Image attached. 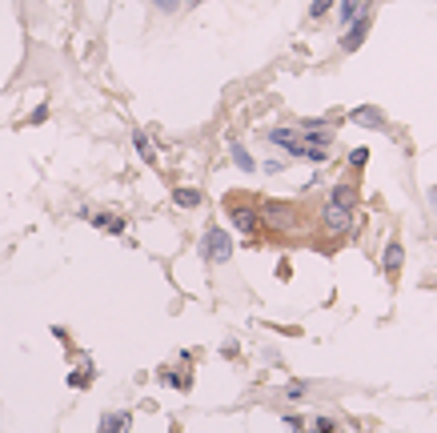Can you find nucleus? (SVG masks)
Returning <instances> with one entry per match:
<instances>
[{
	"mask_svg": "<svg viewBox=\"0 0 437 433\" xmlns=\"http://www.w3.org/2000/svg\"><path fill=\"white\" fill-rule=\"evenodd\" d=\"M49 121V105H36L33 112H29V125H45Z\"/></svg>",
	"mask_w": 437,
	"mask_h": 433,
	"instance_id": "obj_22",
	"label": "nucleus"
},
{
	"mask_svg": "<svg viewBox=\"0 0 437 433\" xmlns=\"http://www.w3.org/2000/svg\"><path fill=\"white\" fill-rule=\"evenodd\" d=\"M89 377H93V369H81V373H72V377H68V385H72V389H84Z\"/></svg>",
	"mask_w": 437,
	"mask_h": 433,
	"instance_id": "obj_23",
	"label": "nucleus"
},
{
	"mask_svg": "<svg viewBox=\"0 0 437 433\" xmlns=\"http://www.w3.org/2000/svg\"><path fill=\"white\" fill-rule=\"evenodd\" d=\"M349 121H353V125H365V128H385L389 125L385 112L377 109V105H361V109H353L349 112Z\"/></svg>",
	"mask_w": 437,
	"mask_h": 433,
	"instance_id": "obj_6",
	"label": "nucleus"
},
{
	"mask_svg": "<svg viewBox=\"0 0 437 433\" xmlns=\"http://www.w3.org/2000/svg\"><path fill=\"white\" fill-rule=\"evenodd\" d=\"M369 24H373V8L369 13H361L353 24H345V36H341V48L345 52H357V48L365 45V36H369Z\"/></svg>",
	"mask_w": 437,
	"mask_h": 433,
	"instance_id": "obj_4",
	"label": "nucleus"
},
{
	"mask_svg": "<svg viewBox=\"0 0 437 433\" xmlns=\"http://www.w3.org/2000/svg\"><path fill=\"white\" fill-rule=\"evenodd\" d=\"M285 165H289V160H265L261 169H265V173L273 176V173H285Z\"/></svg>",
	"mask_w": 437,
	"mask_h": 433,
	"instance_id": "obj_25",
	"label": "nucleus"
},
{
	"mask_svg": "<svg viewBox=\"0 0 437 433\" xmlns=\"http://www.w3.org/2000/svg\"><path fill=\"white\" fill-rule=\"evenodd\" d=\"M201 257L209 261V265H225L229 257H233V241L221 225H209L205 229V237H201Z\"/></svg>",
	"mask_w": 437,
	"mask_h": 433,
	"instance_id": "obj_1",
	"label": "nucleus"
},
{
	"mask_svg": "<svg viewBox=\"0 0 437 433\" xmlns=\"http://www.w3.org/2000/svg\"><path fill=\"white\" fill-rule=\"evenodd\" d=\"M285 153H289V157L309 160V165H325V160H329V153H325V149H317V144H305L301 137H297V141H293L289 149H285Z\"/></svg>",
	"mask_w": 437,
	"mask_h": 433,
	"instance_id": "obj_7",
	"label": "nucleus"
},
{
	"mask_svg": "<svg viewBox=\"0 0 437 433\" xmlns=\"http://www.w3.org/2000/svg\"><path fill=\"white\" fill-rule=\"evenodd\" d=\"M229 221L237 225V233H245V237H257V233H261V208L233 201V205H229Z\"/></svg>",
	"mask_w": 437,
	"mask_h": 433,
	"instance_id": "obj_2",
	"label": "nucleus"
},
{
	"mask_svg": "<svg viewBox=\"0 0 437 433\" xmlns=\"http://www.w3.org/2000/svg\"><path fill=\"white\" fill-rule=\"evenodd\" d=\"M148 4H153L157 13H177V8L185 4V0H148Z\"/></svg>",
	"mask_w": 437,
	"mask_h": 433,
	"instance_id": "obj_21",
	"label": "nucleus"
},
{
	"mask_svg": "<svg viewBox=\"0 0 437 433\" xmlns=\"http://www.w3.org/2000/svg\"><path fill=\"white\" fill-rule=\"evenodd\" d=\"M329 201H333V205L353 208V205H357V189L349 185V181H337V185H333V192H329Z\"/></svg>",
	"mask_w": 437,
	"mask_h": 433,
	"instance_id": "obj_12",
	"label": "nucleus"
},
{
	"mask_svg": "<svg viewBox=\"0 0 437 433\" xmlns=\"http://www.w3.org/2000/svg\"><path fill=\"white\" fill-rule=\"evenodd\" d=\"M365 160H369V149H353V153H349V165H353V169H361Z\"/></svg>",
	"mask_w": 437,
	"mask_h": 433,
	"instance_id": "obj_24",
	"label": "nucleus"
},
{
	"mask_svg": "<svg viewBox=\"0 0 437 433\" xmlns=\"http://www.w3.org/2000/svg\"><path fill=\"white\" fill-rule=\"evenodd\" d=\"M265 137H269L273 144H281V149H289V144L297 141V137H301V132H297V128H269Z\"/></svg>",
	"mask_w": 437,
	"mask_h": 433,
	"instance_id": "obj_15",
	"label": "nucleus"
},
{
	"mask_svg": "<svg viewBox=\"0 0 437 433\" xmlns=\"http://www.w3.org/2000/svg\"><path fill=\"white\" fill-rule=\"evenodd\" d=\"M89 221L97 225L100 233H113V237H121V233H125V217H116V213H93Z\"/></svg>",
	"mask_w": 437,
	"mask_h": 433,
	"instance_id": "obj_10",
	"label": "nucleus"
},
{
	"mask_svg": "<svg viewBox=\"0 0 437 433\" xmlns=\"http://www.w3.org/2000/svg\"><path fill=\"white\" fill-rule=\"evenodd\" d=\"M129 430V413H125V409H121V413H105L100 417V425H97V433H125Z\"/></svg>",
	"mask_w": 437,
	"mask_h": 433,
	"instance_id": "obj_11",
	"label": "nucleus"
},
{
	"mask_svg": "<svg viewBox=\"0 0 437 433\" xmlns=\"http://www.w3.org/2000/svg\"><path fill=\"white\" fill-rule=\"evenodd\" d=\"M289 221H293V208L289 205H281V201H265L261 205V225H269V229H289Z\"/></svg>",
	"mask_w": 437,
	"mask_h": 433,
	"instance_id": "obj_5",
	"label": "nucleus"
},
{
	"mask_svg": "<svg viewBox=\"0 0 437 433\" xmlns=\"http://www.w3.org/2000/svg\"><path fill=\"white\" fill-rule=\"evenodd\" d=\"M132 144H137V153H141V160H145V165H153V160H157V153H153V144H148V132H145V128H137V132H132Z\"/></svg>",
	"mask_w": 437,
	"mask_h": 433,
	"instance_id": "obj_14",
	"label": "nucleus"
},
{
	"mask_svg": "<svg viewBox=\"0 0 437 433\" xmlns=\"http://www.w3.org/2000/svg\"><path fill=\"white\" fill-rule=\"evenodd\" d=\"M201 201H205V192H201V189H185V185L173 189V205H177V208H197Z\"/></svg>",
	"mask_w": 437,
	"mask_h": 433,
	"instance_id": "obj_13",
	"label": "nucleus"
},
{
	"mask_svg": "<svg viewBox=\"0 0 437 433\" xmlns=\"http://www.w3.org/2000/svg\"><path fill=\"white\" fill-rule=\"evenodd\" d=\"M229 153H233V165H237L241 173H257V169H261L257 157H253V153H249V149L237 141V137H229Z\"/></svg>",
	"mask_w": 437,
	"mask_h": 433,
	"instance_id": "obj_8",
	"label": "nucleus"
},
{
	"mask_svg": "<svg viewBox=\"0 0 437 433\" xmlns=\"http://www.w3.org/2000/svg\"><path fill=\"white\" fill-rule=\"evenodd\" d=\"M429 208H434V213H437V185H434V189H429Z\"/></svg>",
	"mask_w": 437,
	"mask_h": 433,
	"instance_id": "obj_26",
	"label": "nucleus"
},
{
	"mask_svg": "<svg viewBox=\"0 0 437 433\" xmlns=\"http://www.w3.org/2000/svg\"><path fill=\"white\" fill-rule=\"evenodd\" d=\"M321 225H325V233H349V225H353V208L325 201V208H321Z\"/></svg>",
	"mask_w": 437,
	"mask_h": 433,
	"instance_id": "obj_3",
	"label": "nucleus"
},
{
	"mask_svg": "<svg viewBox=\"0 0 437 433\" xmlns=\"http://www.w3.org/2000/svg\"><path fill=\"white\" fill-rule=\"evenodd\" d=\"M305 433H341V425L333 417H313V425H309Z\"/></svg>",
	"mask_w": 437,
	"mask_h": 433,
	"instance_id": "obj_16",
	"label": "nucleus"
},
{
	"mask_svg": "<svg viewBox=\"0 0 437 433\" xmlns=\"http://www.w3.org/2000/svg\"><path fill=\"white\" fill-rule=\"evenodd\" d=\"M333 4H337V0H313V4H309V16H313V20H321Z\"/></svg>",
	"mask_w": 437,
	"mask_h": 433,
	"instance_id": "obj_20",
	"label": "nucleus"
},
{
	"mask_svg": "<svg viewBox=\"0 0 437 433\" xmlns=\"http://www.w3.org/2000/svg\"><path fill=\"white\" fill-rule=\"evenodd\" d=\"M285 425H289L293 433H305L309 430V421H305V413H285Z\"/></svg>",
	"mask_w": 437,
	"mask_h": 433,
	"instance_id": "obj_19",
	"label": "nucleus"
},
{
	"mask_svg": "<svg viewBox=\"0 0 437 433\" xmlns=\"http://www.w3.org/2000/svg\"><path fill=\"white\" fill-rule=\"evenodd\" d=\"M401 261H405V249H401V241L393 237L385 245V253H381V265H385L389 277H397V273H401Z\"/></svg>",
	"mask_w": 437,
	"mask_h": 433,
	"instance_id": "obj_9",
	"label": "nucleus"
},
{
	"mask_svg": "<svg viewBox=\"0 0 437 433\" xmlns=\"http://www.w3.org/2000/svg\"><path fill=\"white\" fill-rule=\"evenodd\" d=\"M161 377L173 385V389H189V373H173V369H161Z\"/></svg>",
	"mask_w": 437,
	"mask_h": 433,
	"instance_id": "obj_18",
	"label": "nucleus"
},
{
	"mask_svg": "<svg viewBox=\"0 0 437 433\" xmlns=\"http://www.w3.org/2000/svg\"><path fill=\"white\" fill-rule=\"evenodd\" d=\"M281 393H285L289 401H305V397H309V381H289Z\"/></svg>",
	"mask_w": 437,
	"mask_h": 433,
	"instance_id": "obj_17",
	"label": "nucleus"
},
{
	"mask_svg": "<svg viewBox=\"0 0 437 433\" xmlns=\"http://www.w3.org/2000/svg\"><path fill=\"white\" fill-rule=\"evenodd\" d=\"M197 4H205V0H185V8H197Z\"/></svg>",
	"mask_w": 437,
	"mask_h": 433,
	"instance_id": "obj_27",
	"label": "nucleus"
}]
</instances>
